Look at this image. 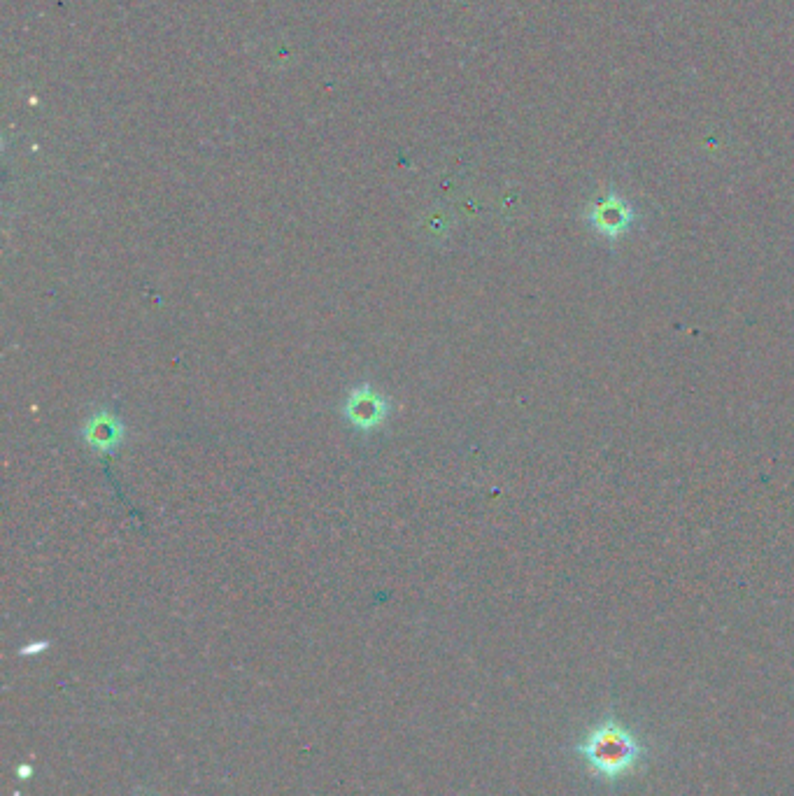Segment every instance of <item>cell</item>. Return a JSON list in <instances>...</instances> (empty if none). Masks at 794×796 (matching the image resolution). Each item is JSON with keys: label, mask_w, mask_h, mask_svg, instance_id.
Listing matches in <instances>:
<instances>
[{"label": "cell", "mask_w": 794, "mask_h": 796, "mask_svg": "<svg viewBox=\"0 0 794 796\" xmlns=\"http://www.w3.org/2000/svg\"><path fill=\"white\" fill-rule=\"evenodd\" d=\"M587 224L592 226V231L599 238H604L606 243H618L622 236H627L636 224V210L625 196L611 194L601 196L587 208Z\"/></svg>", "instance_id": "obj_2"}, {"label": "cell", "mask_w": 794, "mask_h": 796, "mask_svg": "<svg viewBox=\"0 0 794 796\" xmlns=\"http://www.w3.org/2000/svg\"><path fill=\"white\" fill-rule=\"evenodd\" d=\"M387 410L389 405L385 398L375 392L368 382L352 389L343 408L347 422H350L354 429L361 431L378 429V426L387 419Z\"/></svg>", "instance_id": "obj_3"}, {"label": "cell", "mask_w": 794, "mask_h": 796, "mask_svg": "<svg viewBox=\"0 0 794 796\" xmlns=\"http://www.w3.org/2000/svg\"><path fill=\"white\" fill-rule=\"evenodd\" d=\"M82 438H84V443L91 447V450H96L101 454H110V452H115L119 443L124 440V424L119 422L117 415H112V412H108V410H101L84 422Z\"/></svg>", "instance_id": "obj_4"}, {"label": "cell", "mask_w": 794, "mask_h": 796, "mask_svg": "<svg viewBox=\"0 0 794 796\" xmlns=\"http://www.w3.org/2000/svg\"><path fill=\"white\" fill-rule=\"evenodd\" d=\"M578 755L585 759L590 771L597 778H604L608 783L629 776L636 771L645 757V748L638 743V738L622 727L618 720H604L597 724L583 741L578 743Z\"/></svg>", "instance_id": "obj_1"}]
</instances>
